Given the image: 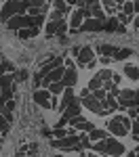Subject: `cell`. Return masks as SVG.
Here are the masks:
<instances>
[{
	"mask_svg": "<svg viewBox=\"0 0 139 157\" xmlns=\"http://www.w3.org/2000/svg\"><path fill=\"white\" fill-rule=\"evenodd\" d=\"M51 145L57 147V149H74V151L82 149L80 147V136H76V134H70L65 138H55V140H51Z\"/></svg>",
	"mask_w": 139,
	"mask_h": 157,
	"instance_id": "1",
	"label": "cell"
},
{
	"mask_svg": "<svg viewBox=\"0 0 139 157\" xmlns=\"http://www.w3.org/2000/svg\"><path fill=\"white\" fill-rule=\"evenodd\" d=\"M105 130L112 134V136H126L129 134V130L125 128V124H122V120H120V115H116V117H112V120L105 124Z\"/></svg>",
	"mask_w": 139,
	"mask_h": 157,
	"instance_id": "2",
	"label": "cell"
},
{
	"mask_svg": "<svg viewBox=\"0 0 139 157\" xmlns=\"http://www.w3.org/2000/svg\"><path fill=\"white\" fill-rule=\"evenodd\" d=\"M67 27L70 25L65 23V21H51V23H47V27H44V32H47V36H59L61 38L65 32H67Z\"/></svg>",
	"mask_w": 139,
	"mask_h": 157,
	"instance_id": "3",
	"label": "cell"
},
{
	"mask_svg": "<svg viewBox=\"0 0 139 157\" xmlns=\"http://www.w3.org/2000/svg\"><path fill=\"white\" fill-rule=\"evenodd\" d=\"M32 98H34V103L36 105H40V107L44 109H51V92L47 90V88H38V90H34V94H32Z\"/></svg>",
	"mask_w": 139,
	"mask_h": 157,
	"instance_id": "4",
	"label": "cell"
},
{
	"mask_svg": "<svg viewBox=\"0 0 139 157\" xmlns=\"http://www.w3.org/2000/svg\"><path fill=\"white\" fill-rule=\"evenodd\" d=\"M0 84H2V103H4V101L11 98L13 90H15V78L13 75H2L0 78Z\"/></svg>",
	"mask_w": 139,
	"mask_h": 157,
	"instance_id": "5",
	"label": "cell"
},
{
	"mask_svg": "<svg viewBox=\"0 0 139 157\" xmlns=\"http://www.w3.org/2000/svg\"><path fill=\"white\" fill-rule=\"evenodd\" d=\"M105 140H108V155L110 157H122L125 155L126 149H125V145H122L120 140H114L112 136H108Z\"/></svg>",
	"mask_w": 139,
	"mask_h": 157,
	"instance_id": "6",
	"label": "cell"
},
{
	"mask_svg": "<svg viewBox=\"0 0 139 157\" xmlns=\"http://www.w3.org/2000/svg\"><path fill=\"white\" fill-rule=\"evenodd\" d=\"M76 61H78V65H80V67H87L91 61H95V52H93V48H91V46H82V48L78 50Z\"/></svg>",
	"mask_w": 139,
	"mask_h": 157,
	"instance_id": "7",
	"label": "cell"
},
{
	"mask_svg": "<svg viewBox=\"0 0 139 157\" xmlns=\"http://www.w3.org/2000/svg\"><path fill=\"white\" fill-rule=\"evenodd\" d=\"M61 65H63V59H61V57H51V59L47 61L42 67H40L38 75H42V78H44V75H49L53 69H57V67H61Z\"/></svg>",
	"mask_w": 139,
	"mask_h": 157,
	"instance_id": "8",
	"label": "cell"
},
{
	"mask_svg": "<svg viewBox=\"0 0 139 157\" xmlns=\"http://www.w3.org/2000/svg\"><path fill=\"white\" fill-rule=\"evenodd\" d=\"M82 101V107H87L88 111H93V113H97V115H101V109H103V103H101L99 98H95L93 94L87 98H80Z\"/></svg>",
	"mask_w": 139,
	"mask_h": 157,
	"instance_id": "9",
	"label": "cell"
},
{
	"mask_svg": "<svg viewBox=\"0 0 139 157\" xmlns=\"http://www.w3.org/2000/svg\"><path fill=\"white\" fill-rule=\"evenodd\" d=\"M103 25H105V21L91 17V19H84V23H82V27H80V32H101Z\"/></svg>",
	"mask_w": 139,
	"mask_h": 157,
	"instance_id": "10",
	"label": "cell"
},
{
	"mask_svg": "<svg viewBox=\"0 0 139 157\" xmlns=\"http://www.w3.org/2000/svg\"><path fill=\"white\" fill-rule=\"evenodd\" d=\"M70 124H72V128L82 130V132H91V130H95V124H91L88 120H84L82 115H78V117H74V120H70Z\"/></svg>",
	"mask_w": 139,
	"mask_h": 157,
	"instance_id": "11",
	"label": "cell"
},
{
	"mask_svg": "<svg viewBox=\"0 0 139 157\" xmlns=\"http://www.w3.org/2000/svg\"><path fill=\"white\" fill-rule=\"evenodd\" d=\"M84 19H87V17H84V11H82V9L74 11L72 13V21H70V29H72V32H78V29L82 27V23H84Z\"/></svg>",
	"mask_w": 139,
	"mask_h": 157,
	"instance_id": "12",
	"label": "cell"
},
{
	"mask_svg": "<svg viewBox=\"0 0 139 157\" xmlns=\"http://www.w3.org/2000/svg\"><path fill=\"white\" fill-rule=\"evenodd\" d=\"M76 101V94H74V90H72V88H65V90H63V97H61V103H59V111H65V109L70 107V105H72V103H74Z\"/></svg>",
	"mask_w": 139,
	"mask_h": 157,
	"instance_id": "13",
	"label": "cell"
},
{
	"mask_svg": "<svg viewBox=\"0 0 139 157\" xmlns=\"http://www.w3.org/2000/svg\"><path fill=\"white\" fill-rule=\"evenodd\" d=\"M63 86L65 88H72L78 82V73H76V67H65V75H63Z\"/></svg>",
	"mask_w": 139,
	"mask_h": 157,
	"instance_id": "14",
	"label": "cell"
},
{
	"mask_svg": "<svg viewBox=\"0 0 139 157\" xmlns=\"http://www.w3.org/2000/svg\"><path fill=\"white\" fill-rule=\"evenodd\" d=\"M87 134H88V138H91L93 143L105 140V138L110 136V132H108V130H99V128H95V130H91V132H87Z\"/></svg>",
	"mask_w": 139,
	"mask_h": 157,
	"instance_id": "15",
	"label": "cell"
},
{
	"mask_svg": "<svg viewBox=\"0 0 139 157\" xmlns=\"http://www.w3.org/2000/svg\"><path fill=\"white\" fill-rule=\"evenodd\" d=\"M103 29H105V32H125V27L120 25V21H118V19H114V17H110V19L105 21Z\"/></svg>",
	"mask_w": 139,
	"mask_h": 157,
	"instance_id": "16",
	"label": "cell"
},
{
	"mask_svg": "<svg viewBox=\"0 0 139 157\" xmlns=\"http://www.w3.org/2000/svg\"><path fill=\"white\" fill-rule=\"evenodd\" d=\"M63 75H65V65L57 67V69H53V71H51L49 75H44V78H49V80H51V84H53V82H61V80H63Z\"/></svg>",
	"mask_w": 139,
	"mask_h": 157,
	"instance_id": "17",
	"label": "cell"
},
{
	"mask_svg": "<svg viewBox=\"0 0 139 157\" xmlns=\"http://www.w3.org/2000/svg\"><path fill=\"white\" fill-rule=\"evenodd\" d=\"M118 50L120 48H116V46H112V44H101V46H97V52H99L101 57H114Z\"/></svg>",
	"mask_w": 139,
	"mask_h": 157,
	"instance_id": "18",
	"label": "cell"
},
{
	"mask_svg": "<svg viewBox=\"0 0 139 157\" xmlns=\"http://www.w3.org/2000/svg\"><path fill=\"white\" fill-rule=\"evenodd\" d=\"M21 40H32V38L38 36V27H25V29H19L17 32Z\"/></svg>",
	"mask_w": 139,
	"mask_h": 157,
	"instance_id": "19",
	"label": "cell"
},
{
	"mask_svg": "<svg viewBox=\"0 0 139 157\" xmlns=\"http://www.w3.org/2000/svg\"><path fill=\"white\" fill-rule=\"evenodd\" d=\"M125 75L129 78V80H139V67H137V65L126 63V65H125Z\"/></svg>",
	"mask_w": 139,
	"mask_h": 157,
	"instance_id": "20",
	"label": "cell"
},
{
	"mask_svg": "<svg viewBox=\"0 0 139 157\" xmlns=\"http://www.w3.org/2000/svg\"><path fill=\"white\" fill-rule=\"evenodd\" d=\"M0 71H2V75H9V73L13 75V71H15V65H13V63H9V61L4 59L2 55H0Z\"/></svg>",
	"mask_w": 139,
	"mask_h": 157,
	"instance_id": "21",
	"label": "cell"
},
{
	"mask_svg": "<svg viewBox=\"0 0 139 157\" xmlns=\"http://www.w3.org/2000/svg\"><path fill=\"white\" fill-rule=\"evenodd\" d=\"M88 88H91V92H93V90H99V88H103V80H101L97 73L91 78V82H88Z\"/></svg>",
	"mask_w": 139,
	"mask_h": 157,
	"instance_id": "22",
	"label": "cell"
},
{
	"mask_svg": "<svg viewBox=\"0 0 139 157\" xmlns=\"http://www.w3.org/2000/svg\"><path fill=\"white\" fill-rule=\"evenodd\" d=\"M93 151H95V153H101V155H108V140L93 143Z\"/></svg>",
	"mask_w": 139,
	"mask_h": 157,
	"instance_id": "23",
	"label": "cell"
},
{
	"mask_svg": "<svg viewBox=\"0 0 139 157\" xmlns=\"http://www.w3.org/2000/svg\"><path fill=\"white\" fill-rule=\"evenodd\" d=\"M129 57H133V50H131V48H120L116 55H114V59H116V61H125V59H129Z\"/></svg>",
	"mask_w": 139,
	"mask_h": 157,
	"instance_id": "24",
	"label": "cell"
},
{
	"mask_svg": "<svg viewBox=\"0 0 139 157\" xmlns=\"http://www.w3.org/2000/svg\"><path fill=\"white\" fill-rule=\"evenodd\" d=\"M63 90H65L63 82H53V84L49 86V92H51V94H61Z\"/></svg>",
	"mask_w": 139,
	"mask_h": 157,
	"instance_id": "25",
	"label": "cell"
},
{
	"mask_svg": "<svg viewBox=\"0 0 139 157\" xmlns=\"http://www.w3.org/2000/svg\"><path fill=\"white\" fill-rule=\"evenodd\" d=\"M53 6H55V11H61V13L70 11V4L65 0H53Z\"/></svg>",
	"mask_w": 139,
	"mask_h": 157,
	"instance_id": "26",
	"label": "cell"
},
{
	"mask_svg": "<svg viewBox=\"0 0 139 157\" xmlns=\"http://www.w3.org/2000/svg\"><path fill=\"white\" fill-rule=\"evenodd\" d=\"M9 124H11V121L6 120V117L2 115V111H0V132H2V134H6L9 130H11V126H9Z\"/></svg>",
	"mask_w": 139,
	"mask_h": 157,
	"instance_id": "27",
	"label": "cell"
},
{
	"mask_svg": "<svg viewBox=\"0 0 139 157\" xmlns=\"http://www.w3.org/2000/svg\"><path fill=\"white\" fill-rule=\"evenodd\" d=\"M80 147H82V149H93V143H91V138H88L87 132L80 134Z\"/></svg>",
	"mask_w": 139,
	"mask_h": 157,
	"instance_id": "28",
	"label": "cell"
},
{
	"mask_svg": "<svg viewBox=\"0 0 139 157\" xmlns=\"http://www.w3.org/2000/svg\"><path fill=\"white\" fill-rule=\"evenodd\" d=\"M101 4L105 6V11L110 13V15H112V13L116 11V9H118V4H116V0H101Z\"/></svg>",
	"mask_w": 139,
	"mask_h": 157,
	"instance_id": "29",
	"label": "cell"
},
{
	"mask_svg": "<svg viewBox=\"0 0 139 157\" xmlns=\"http://www.w3.org/2000/svg\"><path fill=\"white\" fill-rule=\"evenodd\" d=\"M120 9H122V13L129 15V17H133V15H135V4H133V2H125Z\"/></svg>",
	"mask_w": 139,
	"mask_h": 157,
	"instance_id": "30",
	"label": "cell"
},
{
	"mask_svg": "<svg viewBox=\"0 0 139 157\" xmlns=\"http://www.w3.org/2000/svg\"><path fill=\"white\" fill-rule=\"evenodd\" d=\"M97 75H99L103 82H108V80H112V78H114V71H112V69H101Z\"/></svg>",
	"mask_w": 139,
	"mask_h": 157,
	"instance_id": "31",
	"label": "cell"
},
{
	"mask_svg": "<svg viewBox=\"0 0 139 157\" xmlns=\"http://www.w3.org/2000/svg\"><path fill=\"white\" fill-rule=\"evenodd\" d=\"M116 19L120 21V25H122V27H125V25L131 23V19H133V17H129V15H125V13H118V17H116Z\"/></svg>",
	"mask_w": 139,
	"mask_h": 157,
	"instance_id": "32",
	"label": "cell"
},
{
	"mask_svg": "<svg viewBox=\"0 0 139 157\" xmlns=\"http://www.w3.org/2000/svg\"><path fill=\"white\" fill-rule=\"evenodd\" d=\"M93 97H95V98H99L101 103H103V101L108 98V92H105L103 88H99V90H93Z\"/></svg>",
	"mask_w": 139,
	"mask_h": 157,
	"instance_id": "33",
	"label": "cell"
},
{
	"mask_svg": "<svg viewBox=\"0 0 139 157\" xmlns=\"http://www.w3.org/2000/svg\"><path fill=\"white\" fill-rule=\"evenodd\" d=\"M63 15H65V13H61V11H53L51 21H63Z\"/></svg>",
	"mask_w": 139,
	"mask_h": 157,
	"instance_id": "34",
	"label": "cell"
},
{
	"mask_svg": "<svg viewBox=\"0 0 139 157\" xmlns=\"http://www.w3.org/2000/svg\"><path fill=\"white\" fill-rule=\"evenodd\" d=\"M15 78H17V80H25V78H27V71H25V69H19Z\"/></svg>",
	"mask_w": 139,
	"mask_h": 157,
	"instance_id": "35",
	"label": "cell"
},
{
	"mask_svg": "<svg viewBox=\"0 0 139 157\" xmlns=\"http://www.w3.org/2000/svg\"><path fill=\"white\" fill-rule=\"evenodd\" d=\"M87 97H91V88H84V90H80V97H78V98H87Z\"/></svg>",
	"mask_w": 139,
	"mask_h": 157,
	"instance_id": "36",
	"label": "cell"
},
{
	"mask_svg": "<svg viewBox=\"0 0 139 157\" xmlns=\"http://www.w3.org/2000/svg\"><path fill=\"white\" fill-rule=\"evenodd\" d=\"M63 65H65V67H74V61H72V59H65V61H63Z\"/></svg>",
	"mask_w": 139,
	"mask_h": 157,
	"instance_id": "37",
	"label": "cell"
},
{
	"mask_svg": "<svg viewBox=\"0 0 139 157\" xmlns=\"http://www.w3.org/2000/svg\"><path fill=\"white\" fill-rule=\"evenodd\" d=\"M99 61H101V63H103V65H108V63H110V57H101Z\"/></svg>",
	"mask_w": 139,
	"mask_h": 157,
	"instance_id": "38",
	"label": "cell"
},
{
	"mask_svg": "<svg viewBox=\"0 0 139 157\" xmlns=\"http://www.w3.org/2000/svg\"><path fill=\"white\" fill-rule=\"evenodd\" d=\"M135 105L139 107V90H135Z\"/></svg>",
	"mask_w": 139,
	"mask_h": 157,
	"instance_id": "39",
	"label": "cell"
},
{
	"mask_svg": "<svg viewBox=\"0 0 139 157\" xmlns=\"http://www.w3.org/2000/svg\"><path fill=\"white\" fill-rule=\"evenodd\" d=\"M126 157H137V153H135V151H131V153H129Z\"/></svg>",
	"mask_w": 139,
	"mask_h": 157,
	"instance_id": "40",
	"label": "cell"
},
{
	"mask_svg": "<svg viewBox=\"0 0 139 157\" xmlns=\"http://www.w3.org/2000/svg\"><path fill=\"white\" fill-rule=\"evenodd\" d=\"M133 23H135V27H137V29H139V19H135V21H133Z\"/></svg>",
	"mask_w": 139,
	"mask_h": 157,
	"instance_id": "41",
	"label": "cell"
},
{
	"mask_svg": "<svg viewBox=\"0 0 139 157\" xmlns=\"http://www.w3.org/2000/svg\"><path fill=\"white\" fill-rule=\"evenodd\" d=\"M80 157H88V155H87V153H80Z\"/></svg>",
	"mask_w": 139,
	"mask_h": 157,
	"instance_id": "42",
	"label": "cell"
},
{
	"mask_svg": "<svg viewBox=\"0 0 139 157\" xmlns=\"http://www.w3.org/2000/svg\"><path fill=\"white\" fill-rule=\"evenodd\" d=\"M88 157H99V155H95V153H93V155H88Z\"/></svg>",
	"mask_w": 139,
	"mask_h": 157,
	"instance_id": "43",
	"label": "cell"
},
{
	"mask_svg": "<svg viewBox=\"0 0 139 157\" xmlns=\"http://www.w3.org/2000/svg\"><path fill=\"white\" fill-rule=\"evenodd\" d=\"M135 153H137V157H139V147H137V151H135Z\"/></svg>",
	"mask_w": 139,
	"mask_h": 157,
	"instance_id": "44",
	"label": "cell"
},
{
	"mask_svg": "<svg viewBox=\"0 0 139 157\" xmlns=\"http://www.w3.org/2000/svg\"><path fill=\"white\" fill-rule=\"evenodd\" d=\"M0 149H2V145H0Z\"/></svg>",
	"mask_w": 139,
	"mask_h": 157,
	"instance_id": "45",
	"label": "cell"
},
{
	"mask_svg": "<svg viewBox=\"0 0 139 157\" xmlns=\"http://www.w3.org/2000/svg\"><path fill=\"white\" fill-rule=\"evenodd\" d=\"M57 157H61V155H57Z\"/></svg>",
	"mask_w": 139,
	"mask_h": 157,
	"instance_id": "46",
	"label": "cell"
},
{
	"mask_svg": "<svg viewBox=\"0 0 139 157\" xmlns=\"http://www.w3.org/2000/svg\"><path fill=\"white\" fill-rule=\"evenodd\" d=\"M47 2H49V0H47Z\"/></svg>",
	"mask_w": 139,
	"mask_h": 157,
	"instance_id": "47",
	"label": "cell"
}]
</instances>
